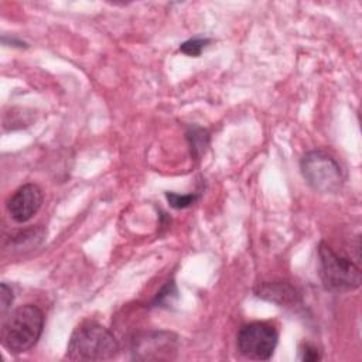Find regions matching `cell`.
Here are the masks:
<instances>
[{
	"label": "cell",
	"mask_w": 362,
	"mask_h": 362,
	"mask_svg": "<svg viewBox=\"0 0 362 362\" xmlns=\"http://www.w3.org/2000/svg\"><path fill=\"white\" fill-rule=\"evenodd\" d=\"M42 328V311L34 304L20 305L1 317L0 339L3 346L10 352L23 354L38 342Z\"/></svg>",
	"instance_id": "1"
},
{
	"label": "cell",
	"mask_w": 362,
	"mask_h": 362,
	"mask_svg": "<svg viewBox=\"0 0 362 362\" xmlns=\"http://www.w3.org/2000/svg\"><path fill=\"white\" fill-rule=\"evenodd\" d=\"M117 351V339L107 328L96 322H85L72 332L66 346V358L81 362L107 361L115 358Z\"/></svg>",
	"instance_id": "2"
},
{
	"label": "cell",
	"mask_w": 362,
	"mask_h": 362,
	"mask_svg": "<svg viewBox=\"0 0 362 362\" xmlns=\"http://www.w3.org/2000/svg\"><path fill=\"white\" fill-rule=\"evenodd\" d=\"M320 277L325 290L341 293L351 291L361 284V269L349 257L335 252L328 243L318 246Z\"/></svg>",
	"instance_id": "3"
},
{
	"label": "cell",
	"mask_w": 362,
	"mask_h": 362,
	"mask_svg": "<svg viewBox=\"0 0 362 362\" xmlns=\"http://www.w3.org/2000/svg\"><path fill=\"white\" fill-rule=\"evenodd\" d=\"M300 170L305 182L317 192L334 194L344 184V173L339 163L322 150L305 153L300 161Z\"/></svg>",
	"instance_id": "4"
},
{
	"label": "cell",
	"mask_w": 362,
	"mask_h": 362,
	"mask_svg": "<svg viewBox=\"0 0 362 362\" xmlns=\"http://www.w3.org/2000/svg\"><path fill=\"white\" fill-rule=\"evenodd\" d=\"M279 334L277 329L264 321H255L243 325L238 332V349L239 352L253 361H267L272 358Z\"/></svg>",
	"instance_id": "5"
},
{
	"label": "cell",
	"mask_w": 362,
	"mask_h": 362,
	"mask_svg": "<svg viewBox=\"0 0 362 362\" xmlns=\"http://www.w3.org/2000/svg\"><path fill=\"white\" fill-rule=\"evenodd\" d=\"M42 191L35 184H24L8 199L7 211L17 223L30 221L41 208Z\"/></svg>",
	"instance_id": "6"
},
{
	"label": "cell",
	"mask_w": 362,
	"mask_h": 362,
	"mask_svg": "<svg viewBox=\"0 0 362 362\" xmlns=\"http://www.w3.org/2000/svg\"><path fill=\"white\" fill-rule=\"evenodd\" d=\"M168 332L146 334L134 341V356L140 359H163L171 358V352H175V339Z\"/></svg>",
	"instance_id": "7"
},
{
	"label": "cell",
	"mask_w": 362,
	"mask_h": 362,
	"mask_svg": "<svg viewBox=\"0 0 362 362\" xmlns=\"http://www.w3.org/2000/svg\"><path fill=\"white\" fill-rule=\"evenodd\" d=\"M257 296L277 304H290L296 301L297 293L287 283H269L259 288Z\"/></svg>",
	"instance_id": "8"
},
{
	"label": "cell",
	"mask_w": 362,
	"mask_h": 362,
	"mask_svg": "<svg viewBox=\"0 0 362 362\" xmlns=\"http://www.w3.org/2000/svg\"><path fill=\"white\" fill-rule=\"evenodd\" d=\"M187 139L189 141L191 153L194 154V157H198L205 150V146L208 143L206 132L199 127H191L187 133Z\"/></svg>",
	"instance_id": "9"
},
{
	"label": "cell",
	"mask_w": 362,
	"mask_h": 362,
	"mask_svg": "<svg viewBox=\"0 0 362 362\" xmlns=\"http://www.w3.org/2000/svg\"><path fill=\"white\" fill-rule=\"evenodd\" d=\"M165 198L168 201V204L175 208V209H184V208H188L191 206L192 204L197 202L198 199V195L197 194H184V195H180V194H175V192H167L165 194Z\"/></svg>",
	"instance_id": "10"
},
{
	"label": "cell",
	"mask_w": 362,
	"mask_h": 362,
	"mask_svg": "<svg viewBox=\"0 0 362 362\" xmlns=\"http://www.w3.org/2000/svg\"><path fill=\"white\" fill-rule=\"evenodd\" d=\"M208 42H209V38H199V37L191 38L180 45V51L189 57H198Z\"/></svg>",
	"instance_id": "11"
},
{
	"label": "cell",
	"mask_w": 362,
	"mask_h": 362,
	"mask_svg": "<svg viewBox=\"0 0 362 362\" xmlns=\"http://www.w3.org/2000/svg\"><path fill=\"white\" fill-rule=\"evenodd\" d=\"M177 296V288H175V284L174 281H168L160 293H157L156 298L153 300V305L156 307H164V305H168L171 304V298Z\"/></svg>",
	"instance_id": "12"
},
{
	"label": "cell",
	"mask_w": 362,
	"mask_h": 362,
	"mask_svg": "<svg viewBox=\"0 0 362 362\" xmlns=\"http://www.w3.org/2000/svg\"><path fill=\"white\" fill-rule=\"evenodd\" d=\"M13 300H14V296H13L11 287H8L6 283H1V286H0V314H1V317H4L7 314L8 308L13 304Z\"/></svg>",
	"instance_id": "13"
},
{
	"label": "cell",
	"mask_w": 362,
	"mask_h": 362,
	"mask_svg": "<svg viewBox=\"0 0 362 362\" xmlns=\"http://www.w3.org/2000/svg\"><path fill=\"white\" fill-rule=\"evenodd\" d=\"M300 354H301L300 355L301 361H320L321 359L320 351L315 346L310 345V344L303 345V348L300 349Z\"/></svg>",
	"instance_id": "14"
}]
</instances>
